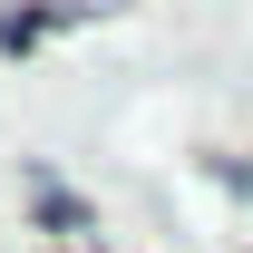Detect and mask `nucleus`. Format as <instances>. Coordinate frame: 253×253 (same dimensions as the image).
Wrapping results in <instances>:
<instances>
[]
</instances>
